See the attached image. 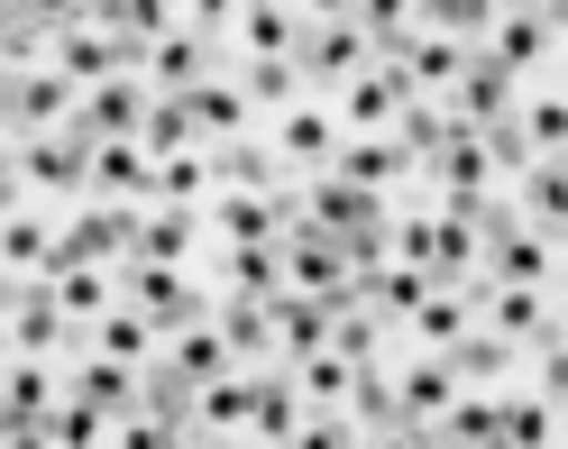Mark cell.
Returning a JSON list of instances; mask_svg holds the SVG:
<instances>
[{"mask_svg":"<svg viewBox=\"0 0 568 449\" xmlns=\"http://www.w3.org/2000/svg\"><path fill=\"white\" fill-rule=\"evenodd\" d=\"M138 137H148L156 156H174V147H211V137H202V111H193V92H156V111H148V129H138Z\"/></svg>","mask_w":568,"mask_h":449,"instance_id":"25","label":"cell"},{"mask_svg":"<svg viewBox=\"0 0 568 449\" xmlns=\"http://www.w3.org/2000/svg\"><path fill=\"white\" fill-rule=\"evenodd\" d=\"M239 83L257 111H294V92H303V55H247L239 64Z\"/></svg>","mask_w":568,"mask_h":449,"instance_id":"26","label":"cell"},{"mask_svg":"<svg viewBox=\"0 0 568 449\" xmlns=\"http://www.w3.org/2000/svg\"><path fill=\"white\" fill-rule=\"evenodd\" d=\"M568 404H550V395H505V440L514 449H541V440H568V422H559Z\"/></svg>","mask_w":568,"mask_h":449,"instance_id":"29","label":"cell"},{"mask_svg":"<svg viewBox=\"0 0 568 449\" xmlns=\"http://www.w3.org/2000/svg\"><path fill=\"white\" fill-rule=\"evenodd\" d=\"M404 330L422 339V349H449L458 330H477V294H468V285H432V294H422V313H413Z\"/></svg>","mask_w":568,"mask_h":449,"instance_id":"20","label":"cell"},{"mask_svg":"<svg viewBox=\"0 0 568 449\" xmlns=\"http://www.w3.org/2000/svg\"><path fill=\"white\" fill-rule=\"evenodd\" d=\"M523 129H531V147H541V156H568V92L523 101Z\"/></svg>","mask_w":568,"mask_h":449,"instance_id":"31","label":"cell"},{"mask_svg":"<svg viewBox=\"0 0 568 449\" xmlns=\"http://www.w3.org/2000/svg\"><path fill=\"white\" fill-rule=\"evenodd\" d=\"M111 431H120V422H111L92 395H64L47 422H38V440H55V449H83V440H111Z\"/></svg>","mask_w":568,"mask_h":449,"instance_id":"27","label":"cell"},{"mask_svg":"<svg viewBox=\"0 0 568 449\" xmlns=\"http://www.w3.org/2000/svg\"><path fill=\"white\" fill-rule=\"evenodd\" d=\"M55 221L38 212V202H10V229H0V257H10V285H19V275H47L55 266Z\"/></svg>","mask_w":568,"mask_h":449,"instance_id":"15","label":"cell"},{"mask_svg":"<svg viewBox=\"0 0 568 449\" xmlns=\"http://www.w3.org/2000/svg\"><path fill=\"white\" fill-rule=\"evenodd\" d=\"M92 193L101 202H156V147H148V137H101Z\"/></svg>","mask_w":568,"mask_h":449,"instance_id":"8","label":"cell"},{"mask_svg":"<svg viewBox=\"0 0 568 449\" xmlns=\"http://www.w3.org/2000/svg\"><path fill=\"white\" fill-rule=\"evenodd\" d=\"M202 74H211V38H202L193 19H184V28H165V38L148 47V83H156V92H193Z\"/></svg>","mask_w":568,"mask_h":449,"instance_id":"14","label":"cell"},{"mask_svg":"<svg viewBox=\"0 0 568 449\" xmlns=\"http://www.w3.org/2000/svg\"><path fill=\"white\" fill-rule=\"evenodd\" d=\"M422 28H449V38H486L495 0H422Z\"/></svg>","mask_w":568,"mask_h":449,"instance_id":"32","label":"cell"},{"mask_svg":"<svg viewBox=\"0 0 568 449\" xmlns=\"http://www.w3.org/2000/svg\"><path fill=\"white\" fill-rule=\"evenodd\" d=\"M531 358H541V395H550V404H568V339H559V330H541V349H531Z\"/></svg>","mask_w":568,"mask_h":449,"instance_id":"33","label":"cell"},{"mask_svg":"<svg viewBox=\"0 0 568 449\" xmlns=\"http://www.w3.org/2000/svg\"><path fill=\"white\" fill-rule=\"evenodd\" d=\"M550 38H559V28H550V10H541V0H531V10H495V28H486V47L505 55L514 74H531V64L550 55Z\"/></svg>","mask_w":568,"mask_h":449,"instance_id":"16","label":"cell"},{"mask_svg":"<svg viewBox=\"0 0 568 449\" xmlns=\"http://www.w3.org/2000/svg\"><path fill=\"white\" fill-rule=\"evenodd\" d=\"M331 165H339V175H358V184H376V193H385V184H404V175H413V165H422V156L404 147V137H395V129H348Z\"/></svg>","mask_w":568,"mask_h":449,"instance_id":"10","label":"cell"},{"mask_svg":"<svg viewBox=\"0 0 568 449\" xmlns=\"http://www.w3.org/2000/svg\"><path fill=\"white\" fill-rule=\"evenodd\" d=\"M92 156H101V137L83 120H64V129H38V137H19V165H10V202H38V193H92Z\"/></svg>","mask_w":568,"mask_h":449,"instance_id":"1","label":"cell"},{"mask_svg":"<svg viewBox=\"0 0 568 449\" xmlns=\"http://www.w3.org/2000/svg\"><path fill=\"white\" fill-rule=\"evenodd\" d=\"M449 111H458V120H477V129H486V120H505V111H514V64L495 55V47L468 55V74L449 83Z\"/></svg>","mask_w":568,"mask_h":449,"instance_id":"11","label":"cell"},{"mask_svg":"<svg viewBox=\"0 0 568 449\" xmlns=\"http://www.w3.org/2000/svg\"><path fill=\"white\" fill-rule=\"evenodd\" d=\"M404 101H413V74L385 55V64H358V74L339 83V120H348V129H395Z\"/></svg>","mask_w":568,"mask_h":449,"instance_id":"5","label":"cell"},{"mask_svg":"<svg viewBox=\"0 0 568 449\" xmlns=\"http://www.w3.org/2000/svg\"><path fill=\"white\" fill-rule=\"evenodd\" d=\"M440 440H505V395H468L458 386V404L440 412Z\"/></svg>","mask_w":568,"mask_h":449,"instance_id":"30","label":"cell"},{"mask_svg":"<svg viewBox=\"0 0 568 449\" xmlns=\"http://www.w3.org/2000/svg\"><path fill=\"white\" fill-rule=\"evenodd\" d=\"M312 19H358V0H303Z\"/></svg>","mask_w":568,"mask_h":449,"instance_id":"35","label":"cell"},{"mask_svg":"<svg viewBox=\"0 0 568 449\" xmlns=\"http://www.w3.org/2000/svg\"><path fill=\"white\" fill-rule=\"evenodd\" d=\"M514 358H523V339H505L495 322H486V330H458V339H449V367L468 376V386H505V367H514Z\"/></svg>","mask_w":568,"mask_h":449,"instance_id":"21","label":"cell"},{"mask_svg":"<svg viewBox=\"0 0 568 449\" xmlns=\"http://www.w3.org/2000/svg\"><path fill=\"white\" fill-rule=\"evenodd\" d=\"M193 238H202V221L184 212V202H148V212H138V257L184 266V257H193Z\"/></svg>","mask_w":568,"mask_h":449,"instance_id":"22","label":"cell"},{"mask_svg":"<svg viewBox=\"0 0 568 449\" xmlns=\"http://www.w3.org/2000/svg\"><path fill=\"white\" fill-rule=\"evenodd\" d=\"M358 64H376V38H367V19H312V28H303V74H322V83H348Z\"/></svg>","mask_w":568,"mask_h":449,"instance_id":"7","label":"cell"},{"mask_svg":"<svg viewBox=\"0 0 568 449\" xmlns=\"http://www.w3.org/2000/svg\"><path fill=\"white\" fill-rule=\"evenodd\" d=\"M83 349H111V358H129V367H148L156 349H165V330L138 313V303H111V313H101L92 330H83Z\"/></svg>","mask_w":568,"mask_h":449,"instance_id":"18","label":"cell"},{"mask_svg":"<svg viewBox=\"0 0 568 449\" xmlns=\"http://www.w3.org/2000/svg\"><path fill=\"white\" fill-rule=\"evenodd\" d=\"M239 10H247V0H184V19L202 28V38H221V28H239Z\"/></svg>","mask_w":568,"mask_h":449,"instance_id":"34","label":"cell"},{"mask_svg":"<svg viewBox=\"0 0 568 449\" xmlns=\"http://www.w3.org/2000/svg\"><path fill=\"white\" fill-rule=\"evenodd\" d=\"M193 111H202V137H239L257 101H247V83H221V74H202V83H193Z\"/></svg>","mask_w":568,"mask_h":449,"instance_id":"28","label":"cell"},{"mask_svg":"<svg viewBox=\"0 0 568 449\" xmlns=\"http://www.w3.org/2000/svg\"><path fill=\"white\" fill-rule=\"evenodd\" d=\"M83 111V83L64 74V64L47 55V64H19V83H10V120H19V137H38V129H64Z\"/></svg>","mask_w":568,"mask_h":449,"instance_id":"3","label":"cell"},{"mask_svg":"<svg viewBox=\"0 0 568 449\" xmlns=\"http://www.w3.org/2000/svg\"><path fill=\"white\" fill-rule=\"evenodd\" d=\"M47 412H55V376H47V358H19V349H10V404H0V431H10V440H38Z\"/></svg>","mask_w":568,"mask_h":449,"instance_id":"13","label":"cell"},{"mask_svg":"<svg viewBox=\"0 0 568 449\" xmlns=\"http://www.w3.org/2000/svg\"><path fill=\"white\" fill-rule=\"evenodd\" d=\"M395 64L413 74V92H449L458 74H468V38H449V28H413Z\"/></svg>","mask_w":568,"mask_h":449,"instance_id":"12","label":"cell"},{"mask_svg":"<svg viewBox=\"0 0 568 449\" xmlns=\"http://www.w3.org/2000/svg\"><path fill=\"white\" fill-rule=\"evenodd\" d=\"M339 137H348V120H339V111H312V101L275 111V147H284V165H303V175H322V165L339 156Z\"/></svg>","mask_w":568,"mask_h":449,"instance_id":"9","label":"cell"},{"mask_svg":"<svg viewBox=\"0 0 568 449\" xmlns=\"http://www.w3.org/2000/svg\"><path fill=\"white\" fill-rule=\"evenodd\" d=\"M247 422H257V376H211V386H202V440H221V431H247Z\"/></svg>","mask_w":568,"mask_h":449,"instance_id":"23","label":"cell"},{"mask_svg":"<svg viewBox=\"0 0 568 449\" xmlns=\"http://www.w3.org/2000/svg\"><path fill=\"white\" fill-rule=\"evenodd\" d=\"M120 294H129V303H138V313H148L165 339L184 330V322H211V294L193 285L184 266H165V257H129V266H120Z\"/></svg>","mask_w":568,"mask_h":449,"instance_id":"2","label":"cell"},{"mask_svg":"<svg viewBox=\"0 0 568 449\" xmlns=\"http://www.w3.org/2000/svg\"><path fill=\"white\" fill-rule=\"evenodd\" d=\"M432 285H440V275H432V266H413V257H395V266L376 257V266H367V303H376L385 322H413V313H422V294H432Z\"/></svg>","mask_w":568,"mask_h":449,"instance_id":"19","label":"cell"},{"mask_svg":"<svg viewBox=\"0 0 568 449\" xmlns=\"http://www.w3.org/2000/svg\"><path fill=\"white\" fill-rule=\"evenodd\" d=\"M239 47L247 55H303V19L284 10V0H247L239 10Z\"/></svg>","mask_w":568,"mask_h":449,"instance_id":"24","label":"cell"},{"mask_svg":"<svg viewBox=\"0 0 568 449\" xmlns=\"http://www.w3.org/2000/svg\"><path fill=\"white\" fill-rule=\"evenodd\" d=\"M458 386H468V376L449 367V349L404 358V440H440V412L458 404Z\"/></svg>","mask_w":568,"mask_h":449,"instance_id":"4","label":"cell"},{"mask_svg":"<svg viewBox=\"0 0 568 449\" xmlns=\"http://www.w3.org/2000/svg\"><path fill=\"white\" fill-rule=\"evenodd\" d=\"M477 313H486L495 330H505V339H541V330H550V303H541V285H505V275H486Z\"/></svg>","mask_w":568,"mask_h":449,"instance_id":"17","label":"cell"},{"mask_svg":"<svg viewBox=\"0 0 568 449\" xmlns=\"http://www.w3.org/2000/svg\"><path fill=\"white\" fill-rule=\"evenodd\" d=\"M148 111H156V83L129 64V74H111V83H92V92H83V111H74V120H83L92 137H138V129H148Z\"/></svg>","mask_w":568,"mask_h":449,"instance_id":"6","label":"cell"}]
</instances>
